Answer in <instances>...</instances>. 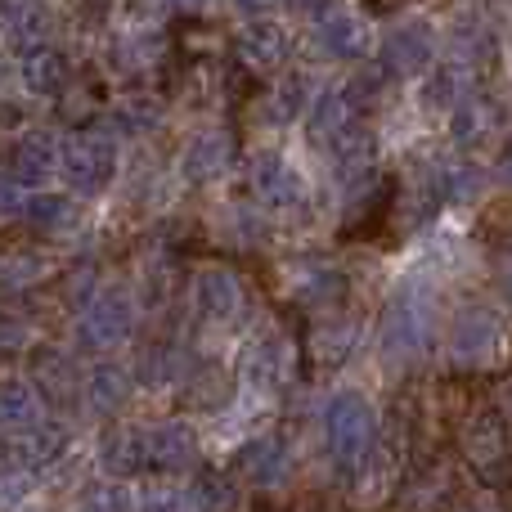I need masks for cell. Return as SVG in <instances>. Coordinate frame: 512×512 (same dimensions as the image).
<instances>
[{
  "label": "cell",
  "instance_id": "1f68e13d",
  "mask_svg": "<svg viewBox=\"0 0 512 512\" xmlns=\"http://www.w3.org/2000/svg\"><path fill=\"white\" fill-rule=\"evenodd\" d=\"M450 113H454V140H459V144H481L499 126V113L486 104V95L459 99Z\"/></svg>",
  "mask_w": 512,
  "mask_h": 512
},
{
  "label": "cell",
  "instance_id": "ab89813d",
  "mask_svg": "<svg viewBox=\"0 0 512 512\" xmlns=\"http://www.w3.org/2000/svg\"><path fill=\"white\" fill-rule=\"evenodd\" d=\"M135 512H194V504H189V495L185 490H176V486H149L140 495V504H135Z\"/></svg>",
  "mask_w": 512,
  "mask_h": 512
},
{
  "label": "cell",
  "instance_id": "30bf717a",
  "mask_svg": "<svg viewBox=\"0 0 512 512\" xmlns=\"http://www.w3.org/2000/svg\"><path fill=\"white\" fill-rule=\"evenodd\" d=\"M194 301H198V315L207 324H239L243 310H248V292H243V279L230 270V265H207L198 270V283H194Z\"/></svg>",
  "mask_w": 512,
  "mask_h": 512
},
{
  "label": "cell",
  "instance_id": "277c9868",
  "mask_svg": "<svg viewBox=\"0 0 512 512\" xmlns=\"http://www.w3.org/2000/svg\"><path fill=\"white\" fill-rule=\"evenodd\" d=\"M59 171L72 194H99L117 176V140L104 126H81L59 144Z\"/></svg>",
  "mask_w": 512,
  "mask_h": 512
},
{
  "label": "cell",
  "instance_id": "e575fe53",
  "mask_svg": "<svg viewBox=\"0 0 512 512\" xmlns=\"http://www.w3.org/2000/svg\"><path fill=\"white\" fill-rule=\"evenodd\" d=\"M158 113H162L158 95H149V90H131V95H122V104H117L113 126L122 135H140V131H149V126L158 122Z\"/></svg>",
  "mask_w": 512,
  "mask_h": 512
},
{
  "label": "cell",
  "instance_id": "c3c4849f",
  "mask_svg": "<svg viewBox=\"0 0 512 512\" xmlns=\"http://www.w3.org/2000/svg\"><path fill=\"white\" fill-rule=\"evenodd\" d=\"M454 512H481V504H463V508H454Z\"/></svg>",
  "mask_w": 512,
  "mask_h": 512
},
{
  "label": "cell",
  "instance_id": "f35d334b",
  "mask_svg": "<svg viewBox=\"0 0 512 512\" xmlns=\"http://www.w3.org/2000/svg\"><path fill=\"white\" fill-rule=\"evenodd\" d=\"M81 512H135V495L122 490V481H113V486H95L86 499H81Z\"/></svg>",
  "mask_w": 512,
  "mask_h": 512
},
{
  "label": "cell",
  "instance_id": "836d02e7",
  "mask_svg": "<svg viewBox=\"0 0 512 512\" xmlns=\"http://www.w3.org/2000/svg\"><path fill=\"white\" fill-rule=\"evenodd\" d=\"M194 504L203 512H234L239 508V486L221 468H198L194 477Z\"/></svg>",
  "mask_w": 512,
  "mask_h": 512
},
{
  "label": "cell",
  "instance_id": "6da1fadb",
  "mask_svg": "<svg viewBox=\"0 0 512 512\" xmlns=\"http://www.w3.org/2000/svg\"><path fill=\"white\" fill-rule=\"evenodd\" d=\"M324 436L337 472L351 481L378 450V414H373V405L360 391H337L324 409Z\"/></svg>",
  "mask_w": 512,
  "mask_h": 512
},
{
  "label": "cell",
  "instance_id": "484cf974",
  "mask_svg": "<svg viewBox=\"0 0 512 512\" xmlns=\"http://www.w3.org/2000/svg\"><path fill=\"white\" fill-rule=\"evenodd\" d=\"M99 468L113 481L144 472V436L135 427H108L104 441H99Z\"/></svg>",
  "mask_w": 512,
  "mask_h": 512
},
{
  "label": "cell",
  "instance_id": "44dd1931",
  "mask_svg": "<svg viewBox=\"0 0 512 512\" xmlns=\"http://www.w3.org/2000/svg\"><path fill=\"white\" fill-rule=\"evenodd\" d=\"M5 32L14 41V50H36V45H54V32H59V14L45 0H14L5 5Z\"/></svg>",
  "mask_w": 512,
  "mask_h": 512
},
{
  "label": "cell",
  "instance_id": "5bb4252c",
  "mask_svg": "<svg viewBox=\"0 0 512 512\" xmlns=\"http://www.w3.org/2000/svg\"><path fill=\"white\" fill-rule=\"evenodd\" d=\"M234 59L239 68H248L252 77H270L288 63V32L270 18H252L239 36H234Z\"/></svg>",
  "mask_w": 512,
  "mask_h": 512
},
{
  "label": "cell",
  "instance_id": "3957f363",
  "mask_svg": "<svg viewBox=\"0 0 512 512\" xmlns=\"http://www.w3.org/2000/svg\"><path fill=\"white\" fill-rule=\"evenodd\" d=\"M432 342V301L418 288H400L378 319V351L391 369H409Z\"/></svg>",
  "mask_w": 512,
  "mask_h": 512
},
{
  "label": "cell",
  "instance_id": "60d3db41",
  "mask_svg": "<svg viewBox=\"0 0 512 512\" xmlns=\"http://www.w3.org/2000/svg\"><path fill=\"white\" fill-rule=\"evenodd\" d=\"M90 288H95V265H86V270H72L68 283H63V297H68V306H86L90 301Z\"/></svg>",
  "mask_w": 512,
  "mask_h": 512
},
{
  "label": "cell",
  "instance_id": "603a6c76",
  "mask_svg": "<svg viewBox=\"0 0 512 512\" xmlns=\"http://www.w3.org/2000/svg\"><path fill=\"white\" fill-rule=\"evenodd\" d=\"M234 463H239V472L256 490H274V486H283V477H288V454H283L279 436H256V441L243 445Z\"/></svg>",
  "mask_w": 512,
  "mask_h": 512
},
{
  "label": "cell",
  "instance_id": "f546056e",
  "mask_svg": "<svg viewBox=\"0 0 512 512\" xmlns=\"http://www.w3.org/2000/svg\"><path fill=\"white\" fill-rule=\"evenodd\" d=\"M18 216H23L36 234H59V230H68V225H77V203H72L68 194H32V198H23V212Z\"/></svg>",
  "mask_w": 512,
  "mask_h": 512
},
{
  "label": "cell",
  "instance_id": "5b68a950",
  "mask_svg": "<svg viewBox=\"0 0 512 512\" xmlns=\"http://www.w3.org/2000/svg\"><path fill=\"white\" fill-rule=\"evenodd\" d=\"M279 283H283V297L297 310H310V315L328 306H342L346 297V274L328 256H297V261H288L279 270Z\"/></svg>",
  "mask_w": 512,
  "mask_h": 512
},
{
  "label": "cell",
  "instance_id": "b9f144b4",
  "mask_svg": "<svg viewBox=\"0 0 512 512\" xmlns=\"http://www.w3.org/2000/svg\"><path fill=\"white\" fill-rule=\"evenodd\" d=\"M23 212V194H18V180L9 171H0V221H14Z\"/></svg>",
  "mask_w": 512,
  "mask_h": 512
},
{
  "label": "cell",
  "instance_id": "8fae6325",
  "mask_svg": "<svg viewBox=\"0 0 512 512\" xmlns=\"http://www.w3.org/2000/svg\"><path fill=\"white\" fill-rule=\"evenodd\" d=\"M499 346V319L486 306H463L450 324V360L454 369H481L486 355Z\"/></svg>",
  "mask_w": 512,
  "mask_h": 512
},
{
  "label": "cell",
  "instance_id": "4fadbf2b",
  "mask_svg": "<svg viewBox=\"0 0 512 512\" xmlns=\"http://www.w3.org/2000/svg\"><path fill=\"white\" fill-rule=\"evenodd\" d=\"M324 153L333 158V176L342 180L346 189L373 180V167H378V140H373V131L364 126V117L351 122L346 131H337L333 140L324 144Z\"/></svg>",
  "mask_w": 512,
  "mask_h": 512
},
{
  "label": "cell",
  "instance_id": "52a82bcc",
  "mask_svg": "<svg viewBox=\"0 0 512 512\" xmlns=\"http://www.w3.org/2000/svg\"><path fill=\"white\" fill-rule=\"evenodd\" d=\"M131 333H135V301H131V292L108 288V292H95V297L81 306L77 337H81V346H86V351H113V346H122Z\"/></svg>",
  "mask_w": 512,
  "mask_h": 512
},
{
  "label": "cell",
  "instance_id": "7bdbcfd3",
  "mask_svg": "<svg viewBox=\"0 0 512 512\" xmlns=\"http://www.w3.org/2000/svg\"><path fill=\"white\" fill-rule=\"evenodd\" d=\"M27 342V324L23 319H14V315H0V355H9V351H18V346Z\"/></svg>",
  "mask_w": 512,
  "mask_h": 512
},
{
  "label": "cell",
  "instance_id": "74e56055",
  "mask_svg": "<svg viewBox=\"0 0 512 512\" xmlns=\"http://www.w3.org/2000/svg\"><path fill=\"white\" fill-rule=\"evenodd\" d=\"M176 373H180V364H176V351H171L167 342H153L149 351H144V360H140L144 387H167V382H176Z\"/></svg>",
  "mask_w": 512,
  "mask_h": 512
},
{
  "label": "cell",
  "instance_id": "7dc6e473",
  "mask_svg": "<svg viewBox=\"0 0 512 512\" xmlns=\"http://www.w3.org/2000/svg\"><path fill=\"white\" fill-rule=\"evenodd\" d=\"M239 5H243V9H248V14H256V18H261V14H265V9H270V0H239Z\"/></svg>",
  "mask_w": 512,
  "mask_h": 512
},
{
  "label": "cell",
  "instance_id": "ee69618b",
  "mask_svg": "<svg viewBox=\"0 0 512 512\" xmlns=\"http://www.w3.org/2000/svg\"><path fill=\"white\" fill-rule=\"evenodd\" d=\"M283 5H288L292 14H301V18H319L324 9H333V0H283Z\"/></svg>",
  "mask_w": 512,
  "mask_h": 512
},
{
  "label": "cell",
  "instance_id": "d4e9b609",
  "mask_svg": "<svg viewBox=\"0 0 512 512\" xmlns=\"http://www.w3.org/2000/svg\"><path fill=\"white\" fill-rule=\"evenodd\" d=\"M315 41L328 59H360V54L369 50V32H364V23L355 14H342V9H333V14L324 9V14H319Z\"/></svg>",
  "mask_w": 512,
  "mask_h": 512
},
{
  "label": "cell",
  "instance_id": "7402d4cb",
  "mask_svg": "<svg viewBox=\"0 0 512 512\" xmlns=\"http://www.w3.org/2000/svg\"><path fill=\"white\" fill-rule=\"evenodd\" d=\"M81 400H90V409L104 418L122 414L126 400H131V369H122V364H113V360L90 364V369L81 373Z\"/></svg>",
  "mask_w": 512,
  "mask_h": 512
},
{
  "label": "cell",
  "instance_id": "bcb514c9",
  "mask_svg": "<svg viewBox=\"0 0 512 512\" xmlns=\"http://www.w3.org/2000/svg\"><path fill=\"white\" fill-rule=\"evenodd\" d=\"M14 122H18V113H14V108H5V104H0V140H5V135L14 131Z\"/></svg>",
  "mask_w": 512,
  "mask_h": 512
},
{
  "label": "cell",
  "instance_id": "7c38bea8",
  "mask_svg": "<svg viewBox=\"0 0 512 512\" xmlns=\"http://www.w3.org/2000/svg\"><path fill=\"white\" fill-rule=\"evenodd\" d=\"M180 382V409L189 414H216V409L230 405L234 396V378L221 360H194L176 373Z\"/></svg>",
  "mask_w": 512,
  "mask_h": 512
},
{
  "label": "cell",
  "instance_id": "4dcf8cb0",
  "mask_svg": "<svg viewBox=\"0 0 512 512\" xmlns=\"http://www.w3.org/2000/svg\"><path fill=\"white\" fill-rule=\"evenodd\" d=\"M41 418V400H36L32 382L27 378H0V432H14V427Z\"/></svg>",
  "mask_w": 512,
  "mask_h": 512
},
{
  "label": "cell",
  "instance_id": "e0dca14e",
  "mask_svg": "<svg viewBox=\"0 0 512 512\" xmlns=\"http://www.w3.org/2000/svg\"><path fill=\"white\" fill-rule=\"evenodd\" d=\"M248 176H252V194L261 207L288 212V207L306 203V185H301V176L279 158V153H256Z\"/></svg>",
  "mask_w": 512,
  "mask_h": 512
},
{
  "label": "cell",
  "instance_id": "ffe728a7",
  "mask_svg": "<svg viewBox=\"0 0 512 512\" xmlns=\"http://www.w3.org/2000/svg\"><path fill=\"white\" fill-rule=\"evenodd\" d=\"M59 171V140L50 131H23L9 144V176L18 185H45Z\"/></svg>",
  "mask_w": 512,
  "mask_h": 512
},
{
  "label": "cell",
  "instance_id": "4316f807",
  "mask_svg": "<svg viewBox=\"0 0 512 512\" xmlns=\"http://www.w3.org/2000/svg\"><path fill=\"white\" fill-rule=\"evenodd\" d=\"M72 77V63L63 59V50H54V45H36V50H23V81L32 95H63V86H68Z\"/></svg>",
  "mask_w": 512,
  "mask_h": 512
},
{
  "label": "cell",
  "instance_id": "9c48e42d",
  "mask_svg": "<svg viewBox=\"0 0 512 512\" xmlns=\"http://www.w3.org/2000/svg\"><path fill=\"white\" fill-rule=\"evenodd\" d=\"M355 346V319L346 315L342 306H328V310H315L306 328V342H301V355L315 373H337L346 364Z\"/></svg>",
  "mask_w": 512,
  "mask_h": 512
},
{
  "label": "cell",
  "instance_id": "d6986e66",
  "mask_svg": "<svg viewBox=\"0 0 512 512\" xmlns=\"http://www.w3.org/2000/svg\"><path fill=\"white\" fill-rule=\"evenodd\" d=\"M180 167H185V180H194V185H212V180H221L225 171L234 167V135L221 131V126L198 131L194 140L185 144Z\"/></svg>",
  "mask_w": 512,
  "mask_h": 512
},
{
  "label": "cell",
  "instance_id": "d6a6232c",
  "mask_svg": "<svg viewBox=\"0 0 512 512\" xmlns=\"http://www.w3.org/2000/svg\"><path fill=\"white\" fill-rule=\"evenodd\" d=\"M306 99H310V77L288 72V77H279L265 90V117H270V122H292V117H301Z\"/></svg>",
  "mask_w": 512,
  "mask_h": 512
},
{
  "label": "cell",
  "instance_id": "f1b7e54d",
  "mask_svg": "<svg viewBox=\"0 0 512 512\" xmlns=\"http://www.w3.org/2000/svg\"><path fill=\"white\" fill-rule=\"evenodd\" d=\"M445 499H450V472H445L441 463H423V468L405 481L400 508L405 512H441Z\"/></svg>",
  "mask_w": 512,
  "mask_h": 512
},
{
  "label": "cell",
  "instance_id": "d590c367",
  "mask_svg": "<svg viewBox=\"0 0 512 512\" xmlns=\"http://www.w3.org/2000/svg\"><path fill=\"white\" fill-rule=\"evenodd\" d=\"M158 54H162L158 36H126L113 50V68L122 72V77H140V72H149L153 63H158Z\"/></svg>",
  "mask_w": 512,
  "mask_h": 512
},
{
  "label": "cell",
  "instance_id": "f6af8a7d",
  "mask_svg": "<svg viewBox=\"0 0 512 512\" xmlns=\"http://www.w3.org/2000/svg\"><path fill=\"white\" fill-rule=\"evenodd\" d=\"M364 5H369V9H373V14H396V9L414 5V0H364Z\"/></svg>",
  "mask_w": 512,
  "mask_h": 512
},
{
  "label": "cell",
  "instance_id": "ba28073f",
  "mask_svg": "<svg viewBox=\"0 0 512 512\" xmlns=\"http://www.w3.org/2000/svg\"><path fill=\"white\" fill-rule=\"evenodd\" d=\"M436 59V32L423 23V18H409V23H396L378 45V72L382 77H423Z\"/></svg>",
  "mask_w": 512,
  "mask_h": 512
},
{
  "label": "cell",
  "instance_id": "7a4b0ae2",
  "mask_svg": "<svg viewBox=\"0 0 512 512\" xmlns=\"http://www.w3.org/2000/svg\"><path fill=\"white\" fill-rule=\"evenodd\" d=\"M468 423L459 432L463 459L477 468L481 486L504 490L508 486V400H504V378L495 387V405L481 400V409H468Z\"/></svg>",
  "mask_w": 512,
  "mask_h": 512
},
{
  "label": "cell",
  "instance_id": "ac0fdd59",
  "mask_svg": "<svg viewBox=\"0 0 512 512\" xmlns=\"http://www.w3.org/2000/svg\"><path fill=\"white\" fill-rule=\"evenodd\" d=\"M54 279V256L32 243H14L0 252V297H27Z\"/></svg>",
  "mask_w": 512,
  "mask_h": 512
},
{
  "label": "cell",
  "instance_id": "9a60e30c",
  "mask_svg": "<svg viewBox=\"0 0 512 512\" xmlns=\"http://www.w3.org/2000/svg\"><path fill=\"white\" fill-rule=\"evenodd\" d=\"M14 454V468L18 472H32V468H50L63 450H68V432L50 418H32V423L14 427V432H0Z\"/></svg>",
  "mask_w": 512,
  "mask_h": 512
},
{
  "label": "cell",
  "instance_id": "cb8c5ba5",
  "mask_svg": "<svg viewBox=\"0 0 512 512\" xmlns=\"http://www.w3.org/2000/svg\"><path fill=\"white\" fill-rule=\"evenodd\" d=\"M292 360H297V346L283 333H261L248 351V378L256 387H283V378L292 373Z\"/></svg>",
  "mask_w": 512,
  "mask_h": 512
},
{
  "label": "cell",
  "instance_id": "8992f818",
  "mask_svg": "<svg viewBox=\"0 0 512 512\" xmlns=\"http://www.w3.org/2000/svg\"><path fill=\"white\" fill-rule=\"evenodd\" d=\"M27 382H32L36 400H45L54 414L68 418L81 409V369L68 351H59V346L45 342L27 355Z\"/></svg>",
  "mask_w": 512,
  "mask_h": 512
},
{
  "label": "cell",
  "instance_id": "8d00e7d4",
  "mask_svg": "<svg viewBox=\"0 0 512 512\" xmlns=\"http://www.w3.org/2000/svg\"><path fill=\"white\" fill-rule=\"evenodd\" d=\"M463 99V68L459 63H445V68L432 72V81H427V108H454Z\"/></svg>",
  "mask_w": 512,
  "mask_h": 512
},
{
  "label": "cell",
  "instance_id": "2e32d148",
  "mask_svg": "<svg viewBox=\"0 0 512 512\" xmlns=\"http://www.w3.org/2000/svg\"><path fill=\"white\" fill-rule=\"evenodd\" d=\"M144 436V468H158V472H189L198 463V436L189 423L171 418V423L149 427Z\"/></svg>",
  "mask_w": 512,
  "mask_h": 512
},
{
  "label": "cell",
  "instance_id": "83f0119b",
  "mask_svg": "<svg viewBox=\"0 0 512 512\" xmlns=\"http://www.w3.org/2000/svg\"><path fill=\"white\" fill-rule=\"evenodd\" d=\"M360 108L351 104V95H346V86L342 90H324V95L315 99V108H310V122H306V131H310V140L319 144V149H324L328 140H333L337 131H346V126L351 122H360Z\"/></svg>",
  "mask_w": 512,
  "mask_h": 512
}]
</instances>
